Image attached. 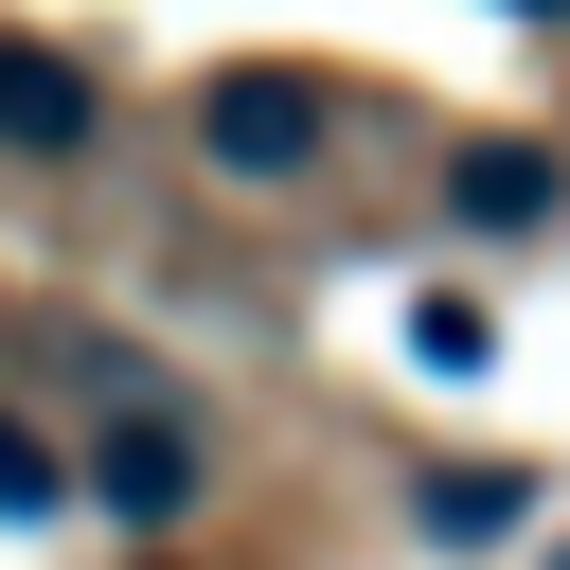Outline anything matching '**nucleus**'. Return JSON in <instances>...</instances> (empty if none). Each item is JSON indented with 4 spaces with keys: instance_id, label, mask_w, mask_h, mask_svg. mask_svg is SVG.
I'll list each match as a JSON object with an SVG mask.
<instances>
[{
    "instance_id": "obj_7",
    "label": "nucleus",
    "mask_w": 570,
    "mask_h": 570,
    "mask_svg": "<svg viewBox=\"0 0 570 570\" xmlns=\"http://www.w3.org/2000/svg\"><path fill=\"white\" fill-rule=\"evenodd\" d=\"M499 18H570V0H499Z\"/></svg>"
},
{
    "instance_id": "obj_5",
    "label": "nucleus",
    "mask_w": 570,
    "mask_h": 570,
    "mask_svg": "<svg viewBox=\"0 0 570 570\" xmlns=\"http://www.w3.org/2000/svg\"><path fill=\"white\" fill-rule=\"evenodd\" d=\"M410 517H428L445 552H481V534H517V517H534V481H517V463H445V481H428Z\"/></svg>"
},
{
    "instance_id": "obj_1",
    "label": "nucleus",
    "mask_w": 570,
    "mask_h": 570,
    "mask_svg": "<svg viewBox=\"0 0 570 570\" xmlns=\"http://www.w3.org/2000/svg\"><path fill=\"white\" fill-rule=\"evenodd\" d=\"M196 142H214V178H303L321 160V71H214L196 89Z\"/></svg>"
},
{
    "instance_id": "obj_4",
    "label": "nucleus",
    "mask_w": 570,
    "mask_h": 570,
    "mask_svg": "<svg viewBox=\"0 0 570 570\" xmlns=\"http://www.w3.org/2000/svg\"><path fill=\"white\" fill-rule=\"evenodd\" d=\"M552 196H570V178H552L534 142H463V160H445V214H463V232H534Z\"/></svg>"
},
{
    "instance_id": "obj_8",
    "label": "nucleus",
    "mask_w": 570,
    "mask_h": 570,
    "mask_svg": "<svg viewBox=\"0 0 570 570\" xmlns=\"http://www.w3.org/2000/svg\"><path fill=\"white\" fill-rule=\"evenodd\" d=\"M552 570H570V552H552Z\"/></svg>"
},
{
    "instance_id": "obj_9",
    "label": "nucleus",
    "mask_w": 570,
    "mask_h": 570,
    "mask_svg": "<svg viewBox=\"0 0 570 570\" xmlns=\"http://www.w3.org/2000/svg\"><path fill=\"white\" fill-rule=\"evenodd\" d=\"M142 570H160V552H142Z\"/></svg>"
},
{
    "instance_id": "obj_3",
    "label": "nucleus",
    "mask_w": 570,
    "mask_h": 570,
    "mask_svg": "<svg viewBox=\"0 0 570 570\" xmlns=\"http://www.w3.org/2000/svg\"><path fill=\"white\" fill-rule=\"evenodd\" d=\"M0 142H18V160H89V142H107V89H89L53 36H0Z\"/></svg>"
},
{
    "instance_id": "obj_6",
    "label": "nucleus",
    "mask_w": 570,
    "mask_h": 570,
    "mask_svg": "<svg viewBox=\"0 0 570 570\" xmlns=\"http://www.w3.org/2000/svg\"><path fill=\"white\" fill-rule=\"evenodd\" d=\"M53 499H71V463H53V445L0 410V517H53Z\"/></svg>"
},
{
    "instance_id": "obj_2",
    "label": "nucleus",
    "mask_w": 570,
    "mask_h": 570,
    "mask_svg": "<svg viewBox=\"0 0 570 570\" xmlns=\"http://www.w3.org/2000/svg\"><path fill=\"white\" fill-rule=\"evenodd\" d=\"M89 499H107L125 534H178V517H196V428H178V410H107V445H89Z\"/></svg>"
}]
</instances>
